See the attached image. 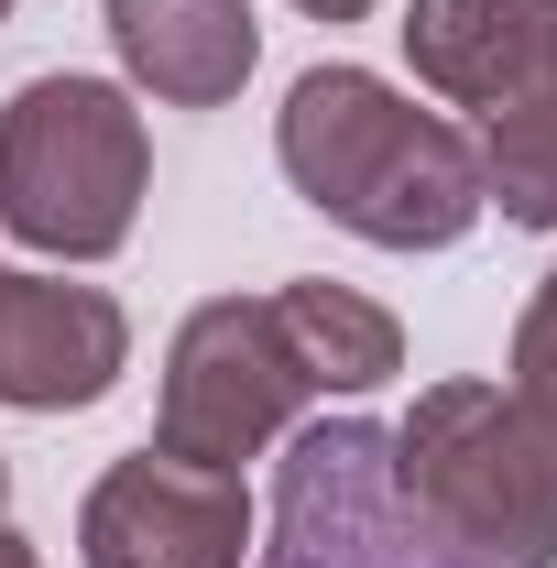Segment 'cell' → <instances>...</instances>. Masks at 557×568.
<instances>
[{"instance_id": "1", "label": "cell", "mask_w": 557, "mask_h": 568, "mask_svg": "<svg viewBox=\"0 0 557 568\" xmlns=\"http://www.w3.org/2000/svg\"><path fill=\"white\" fill-rule=\"evenodd\" d=\"M274 164L317 219L372 252H448L482 219V153L372 67H306L274 110Z\"/></svg>"}, {"instance_id": "2", "label": "cell", "mask_w": 557, "mask_h": 568, "mask_svg": "<svg viewBox=\"0 0 557 568\" xmlns=\"http://www.w3.org/2000/svg\"><path fill=\"white\" fill-rule=\"evenodd\" d=\"M153 142L110 77H22L0 99V230L44 263H110L142 219Z\"/></svg>"}, {"instance_id": "3", "label": "cell", "mask_w": 557, "mask_h": 568, "mask_svg": "<svg viewBox=\"0 0 557 568\" xmlns=\"http://www.w3.org/2000/svg\"><path fill=\"white\" fill-rule=\"evenodd\" d=\"M394 470L416 514L482 568H557V459L503 383H426L394 426Z\"/></svg>"}, {"instance_id": "4", "label": "cell", "mask_w": 557, "mask_h": 568, "mask_svg": "<svg viewBox=\"0 0 557 568\" xmlns=\"http://www.w3.org/2000/svg\"><path fill=\"white\" fill-rule=\"evenodd\" d=\"M252 568H482L416 514L394 470V426L317 416L295 426L274 470V536H252Z\"/></svg>"}, {"instance_id": "5", "label": "cell", "mask_w": 557, "mask_h": 568, "mask_svg": "<svg viewBox=\"0 0 557 568\" xmlns=\"http://www.w3.org/2000/svg\"><path fill=\"white\" fill-rule=\"evenodd\" d=\"M306 405L317 394H306V372H295V351L274 328V295H209L175 328V351H164L153 448L186 459V470H230L241 481V459H263Z\"/></svg>"}, {"instance_id": "6", "label": "cell", "mask_w": 557, "mask_h": 568, "mask_svg": "<svg viewBox=\"0 0 557 568\" xmlns=\"http://www.w3.org/2000/svg\"><path fill=\"white\" fill-rule=\"evenodd\" d=\"M88 568H252V493L230 470H186L164 448L110 459L77 503Z\"/></svg>"}, {"instance_id": "7", "label": "cell", "mask_w": 557, "mask_h": 568, "mask_svg": "<svg viewBox=\"0 0 557 568\" xmlns=\"http://www.w3.org/2000/svg\"><path fill=\"white\" fill-rule=\"evenodd\" d=\"M132 372V317L110 284L11 274L0 263V405L22 416H77Z\"/></svg>"}, {"instance_id": "8", "label": "cell", "mask_w": 557, "mask_h": 568, "mask_svg": "<svg viewBox=\"0 0 557 568\" xmlns=\"http://www.w3.org/2000/svg\"><path fill=\"white\" fill-rule=\"evenodd\" d=\"M405 67L448 110H536L557 99V0H405Z\"/></svg>"}, {"instance_id": "9", "label": "cell", "mask_w": 557, "mask_h": 568, "mask_svg": "<svg viewBox=\"0 0 557 568\" xmlns=\"http://www.w3.org/2000/svg\"><path fill=\"white\" fill-rule=\"evenodd\" d=\"M110 44H121L132 88H153L164 110H219L263 67L252 0H110Z\"/></svg>"}, {"instance_id": "10", "label": "cell", "mask_w": 557, "mask_h": 568, "mask_svg": "<svg viewBox=\"0 0 557 568\" xmlns=\"http://www.w3.org/2000/svg\"><path fill=\"white\" fill-rule=\"evenodd\" d=\"M274 328H284V351H295V372H306L317 405H328V394H372V383L405 372V328H394V306H372L361 284H328V274L274 284Z\"/></svg>"}, {"instance_id": "11", "label": "cell", "mask_w": 557, "mask_h": 568, "mask_svg": "<svg viewBox=\"0 0 557 568\" xmlns=\"http://www.w3.org/2000/svg\"><path fill=\"white\" fill-rule=\"evenodd\" d=\"M514 416L536 426V448L557 459V263H547V284L525 295V317H514Z\"/></svg>"}, {"instance_id": "12", "label": "cell", "mask_w": 557, "mask_h": 568, "mask_svg": "<svg viewBox=\"0 0 557 568\" xmlns=\"http://www.w3.org/2000/svg\"><path fill=\"white\" fill-rule=\"evenodd\" d=\"M295 11H306V22H361L372 0H295Z\"/></svg>"}, {"instance_id": "13", "label": "cell", "mask_w": 557, "mask_h": 568, "mask_svg": "<svg viewBox=\"0 0 557 568\" xmlns=\"http://www.w3.org/2000/svg\"><path fill=\"white\" fill-rule=\"evenodd\" d=\"M0 568H44V558H33V536H11V525H0Z\"/></svg>"}, {"instance_id": "14", "label": "cell", "mask_w": 557, "mask_h": 568, "mask_svg": "<svg viewBox=\"0 0 557 568\" xmlns=\"http://www.w3.org/2000/svg\"><path fill=\"white\" fill-rule=\"evenodd\" d=\"M0 503H11V459H0Z\"/></svg>"}, {"instance_id": "15", "label": "cell", "mask_w": 557, "mask_h": 568, "mask_svg": "<svg viewBox=\"0 0 557 568\" xmlns=\"http://www.w3.org/2000/svg\"><path fill=\"white\" fill-rule=\"evenodd\" d=\"M0 22H11V0H0Z\"/></svg>"}]
</instances>
